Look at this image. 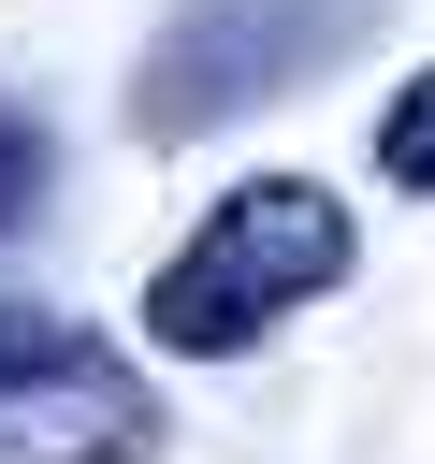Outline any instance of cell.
Returning a JSON list of instances; mask_svg holds the SVG:
<instances>
[{"instance_id":"5b68a950","label":"cell","mask_w":435,"mask_h":464,"mask_svg":"<svg viewBox=\"0 0 435 464\" xmlns=\"http://www.w3.org/2000/svg\"><path fill=\"white\" fill-rule=\"evenodd\" d=\"M29 203H44V130H29V116H0V232H14Z\"/></svg>"},{"instance_id":"6da1fadb","label":"cell","mask_w":435,"mask_h":464,"mask_svg":"<svg viewBox=\"0 0 435 464\" xmlns=\"http://www.w3.org/2000/svg\"><path fill=\"white\" fill-rule=\"evenodd\" d=\"M348 203L319 188V174H246L160 276H145V348H203V362H232V348H261L290 304H319L334 276H348Z\"/></svg>"},{"instance_id":"7a4b0ae2","label":"cell","mask_w":435,"mask_h":464,"mask_svg":"<svg viewBox=\"0 0 435 464\" xmlns=\"http://www.w3.org/2000/svg\"><path fill=\"white\" fill-rule=\"evenodd\" d=\"M377 14H392V0H188V14L145 44V72H130V130H160V145L232 130V116H261L276 87L334 72Z\"/></svg>"},{"instance_id":"277c9868","label":"cell","mask_w":435,"mask_h":464,"mask_svg":"<svg viewBox=\"0 0 435 464\" xmlns=\"http://www.w3.org/2000/svg\"><path fill=\"white\" fill-rule=\"evenodd\" d=\"M377 174L435 203V72H406V87H392V116H377Z\"/></svg>"},{"instance_id":"3957f363","label":"cell","mask_w":435,"mask_h":464,"mask_svg":"<svg viewBox=\"0 0 435 464\" xmlns=\"http://www.w3.org/2000/svg\"><path fill=\"white\" fill-rule=\"evenodd\" d=\"M0 464H160V392L102 334L0 304Z\"/></svg>"}]
</instances>
